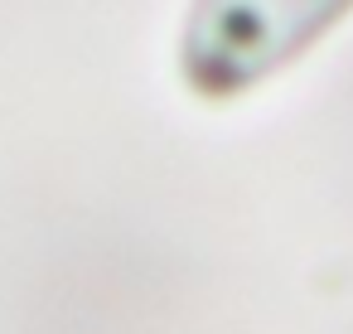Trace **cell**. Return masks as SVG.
Masks as SVG:
<instances>
[{
	"label": "cell",
	"mask_w": 353,
	"mask_h": 334,
	"mask_svg": "<svg viewBox=\"0 0 353 334\" xmlns=\"http://www.w3.org/2000/svg\"><path fill=\"white\" fill-rule=\"evenodd\" d=\"M339 6L343 0H213L208 15L218 35L208 39V49L266 63L271 54L314 35L329 15H339Z\"/></svg>",
	"instance_id": "obj_1"
}]
</instances>
